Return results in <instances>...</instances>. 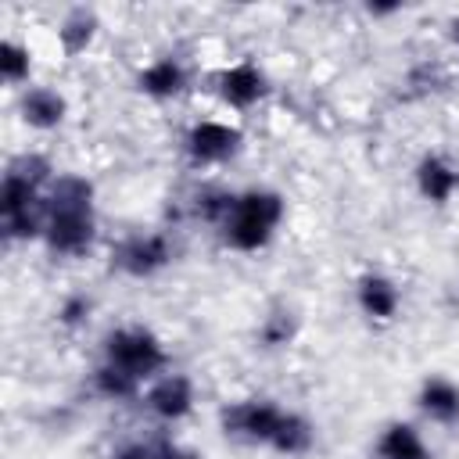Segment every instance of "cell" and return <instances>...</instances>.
<instances>
[{
    "mask_svg": "<svg viewBox=\"0 0 459 459\" xmlns=\"http://www.w3.org/2000/svg\"><path fill=\"white\" fill-rule=\"evenodd\" d=\"M294 333H298V319H294L287 308H276L273 316H265V323H262V330H258L262 344H269V348L287 344Z\"/></svg>",
    "mask_w": 459,
    "mask_h": 459,
    "instance_id": "cell-20",
    "label": "cell"
},
{
    "mask_svg": "<svg viewBox=\"0 0 459 459\" xmlns=\"http://www.w3.org/2000/svg\"><path fill=\"white\" fill-rule=\"evenodd\" d=\"M143 405H147L158 420L176 423V420H183V416L194 409V380L183 377V373H161V377L147 387Z\"/></svg>",
    "mask_w": 459,
    "mask_h": 459,
    "instance_id": "cell-8",
    "label": "cell"
},
{
    "mask_svg": "<svg viewBox=\"0 0 459 459\" xmlns=\"http://www.w3.org/2000/svg\"><path fill=\"white\" fill-rule=\"evenodd\" d=\"M416 405L434 423H459V384H452L448 377H427L420 384Z\"/></svg>",
    "mask_w": 459,
    "mask_h": 459,
    "instance_id": "cell-13",
    "label": "cell"
},
{
    "mask_svg": "<svg viewBox=\"0 0 459 459\" xmlns=\"http://www.w3.org/2000/svg\"><path fill=\"white\" fill-rule=\"evenodd\" d=\"M115 459H201V455H197V452H190V448L169 445V441H154V445L136 441V445H126Z\"/></svg>",
    "mask_w": 459,
    "mask_h": 459,
    "instance_id": "cell-19",
    "label": "cell"
},
{
    "mask_svg": "<svg viewBox=\"0 0 459 459\" xmlns=\"http://www.w3.org/2000/svg\"><path fill=\"white\" fill-rule=\"evenodd\" d=\"M416 186H420V194L427 201L445 204L455 194V186H459V172L441 154H423L420 165H416Z\"/></svg>",
    "mask_w": 459,
    "mask_h": 459,
    "instance_id": "cell-14",
    "label": "cell"
},
{
    "mask_svg": "<svg viewBox=\"0 0 459 459\" xmlns=\"http://www.w3.org/2000/svg\"><path fill=\"white\" fill-rule=\"evenodd\" d=\"M93 391H97L100 398H111V402H129V398L140 394V384H136L133 377H126L122 369L100 362V366L93 369Z\"/></svg>",
    "mask_w": 459,
    "mask_h": 459,
    "instance_id": "cell-16",
    "label": "cell"
},
{
    "mask_svg": "<svg viewBox=\"0 0 459 459\" xmlns=\"http://www.w3.org/2000/svg\"><path fill=\"white\" fill-rule=\"evenodd\" d=\"M29 72H32V54H29V47H22L18 39H4V43H0V75H4V82L18 86V82L29 79Z\"/></svg>",
    "mask_w": 459,
    "mask_h": 459,
    "instance_id": "cell-17",
    "label": "cell"
},
{
    "mask_svg": "<svg viewBox=\"0 0 459 459\" xmlns=\"http://www.w3.org/2000/svg\"><path fill=\"white\" fill-rule=\"evenodd\" d=\"M283 215H287L283 194L265 190V186H251V190L233 194V204H230L226 219L219 222V237L226 247L251 255V251H262L276 237Z\"/></svg>",
    "mask_w": 459,
    "mask_h": 459,
    "instance_id": "cell-2",
    "label": "cell"
},
{
    "mask_svg": "<svg viewBox=\"0 0 459 459\" xmlns=\"http://www.w3.org/2000/svg\"><path fill=\"white\" fill-rule=\"evenodd\" d=\"M97 36V14L90 7H72L61 25H57V39L65 47V54H82Z\"/></svg>",
    "mask_w": 459,
    "mask_h": 459,
    "instance_id": "cell-15",
    "label": "cell"
},
{
    "mask_svg": "<svg viewBox=\"0 0 459 459\" xmlns=\"http://www.w3.org/2000/svg\"><path fill=\"white\" fill-rule=\"evenodd\" d=\"M18 111L32 129H57L68 115V100L50 86H29L18 100Z\"/></svg>",
    "mask_w": 459,
    "mask_h": 459,
    "instance_id": "cell-10",
    "label": "cell"
},
{
    "mask_svg": "<svg viewBox=\"0 0 459 459\" xmlns=\"http://www.w3.org/2000/svg\"><path fill=\"white\" fill-rule=\"evenodd\" d=\"M265 90H269L265 72H262L258 65H251V61H237V65H230V68H222V72L215 75V93H219L230 108H237V111L255 108V104L265 97Z\"/></svg>",
    "mask_w": 459,
    "mask_h": 459,
    "instance_id": "cell-7",
    "label": "cell"
},
{
    "mask_svg": "<svg viewBox=\"0 0 459 459\" xmlns=\"http://www.w3.org/2000/svg\"><path fill=\"white\" fill-rule=\"evenodd\" d=\"M230 204H233V190H219V186H204V190H197V197H194V212H197V219L212 222L215 230H219V222L226 219Z\"/></svg>",
    "mask_w": 459,
    "mask_h": 459,
    "instance_id": "cell-18",
    "label": "cell"
},
{
    "mask_svg": "<svg viewBox=\"0 0 459 459\" xmlns=\"http://www.w3.org/2000/svg\"><path fill=\"white\" fill-rule=\"evenodd\" d=\"M369 459H434V455L412 423H387L384 434L377 437Z\"/></svg>",
    "mask_w": 459,
    "mask_h": 459,
    "instance_id": "cell-11",
    "label": "cell"
},
{
    "mask_svg": "<svg viewBox=\"0 0 459 459\" xmlns=\"http://www.w3.org/2000/svg\"><path fill=\"white\" fill-rule=\"evenodd\" d=\"M104 362L122 369L136 384H143V380H158L165 373L169 351L147 326H115L104 337Z\"/></svg>",
    "mask_w": 459,
    "mask_h": 459,
    "instance_id": "cell-3",
    "label": "cell"
},
{
    "mask_svg": "<svg viewBox=\"0 0 459 459\" xmlns=\"http://www.w3.org/2000/svg\"><path fill=\"white\" fill-rule=\"evenodd\" d=\"M186 154L194 165H222L230 161L240 143H244V133L230 122H219V118H201L186 129Z\"/></svg>",
    "mask_w": 459,
    "mask_h": 459,
    "instance_id": "cell-6",
    "label": "cell"
},
{
    "mask_svg": "<svg viewBox=\"0 0 459 459\" xmlns=\"http://www.w3.org/2000/svg\"><path fill=\"white\" fill-rule=\"evenodd\" d=\"M186 82H190V72H186V65H183L179 57H158V61H151V65L136 75L140 93H147V97H154V100L179 97V93L186 90Z\"/></svg>",
    "mask_w": 459,
    "mask_h": 459,
    "instance_id": "cell-9",
    "label": "cell"
},
{
    "mask_svg": "<svg viewBox=\"0 0 459 459\" xmlns=\"http://www.w3.org/2000/svg\"><path fill=\"white\" fill-rule=\"evenodd\" d=\"M283 420H287V409H280L269 398L230 402L219 412V423H222L226 437H237V441H247V445H269V448H273Z\"/></svg>",
    "mask_w": 459,
    "mask_h": 459,
    "instance_id": "cell-4",
    "label": "cell"
},
{
    "mask_svg": "<svg viewBox=\"0 0 459 459\" xmlns=\"http://www.w3.org/2000/svg\"><path fill=\"white\" fill-rule=\"evenodd\" d=\"M355 298H359V308L369 319H394L398 305H402V294H398L394 280H387L380 273H366L355 287Z\"/></svg>",
    "mask_w": 459,
    "mask_h": 459,
    "instance_id": "cell-12",
    "label": "cell"
},
{
    "mask_svg": "<svg viewBox=\"0 0 459 459\" xmlns=\"http://www.w3.org/2000/svg\"><path fill=\"white\" fill-rule=\"evenodd\" d=\"M86 316H90V298H82V294L65 298L57 308V323H65V326H79V323H86Z\"/></svg>",
    "mask_w": 459,
    "mask_h": 459,
    "instance_id": "cell-21",
    "label": "cell"
},
{
    "mask_svg": "<svg viewBox=\"0 0 459 459\" xmlns=\"http://www.w3.org/2000/svg\"><path fill=\"white\" fill-rule=\"evenodd\" d=\"M452 43H455V47H459V18H455V22H452Z\"/></svg>",
    "mask_w": 459,
    "mask_h": 459,
    "instance_id": "cell-22",
    "label": "cell"
},
{
    "mask_svg": "<svg viewBox=\"0 0 459 459\" xmlns=\"http://www.w3.org/2000/svg\"><path fill=\"white\" fill-rule=\"evenodd\" d=\"M172 262V240L165 233H129L111 247V269L126 276H154Z\"/></svg>",
    "mask_w": 459,
    "mask_h": 459,
    "instance_id": "cell-5",
    "label": "cell"
},
{
    "mask_svg": "<svg viewBox=\"0 0 459 459\" xmlns=\"http://www.w3.org/2000/svg\"><path fill=\"white\" fill-rule=\"evenodd\" d=\"M97 215H93V183L86 176L65 172L47 186V230L43 240L61 258H79L93 247Z\"/></svg>",
    "mask_w": 459,
    "mask_h": 459,
    "instance_id": "cell-1",
    "label": "cell"
}]
</instances>
